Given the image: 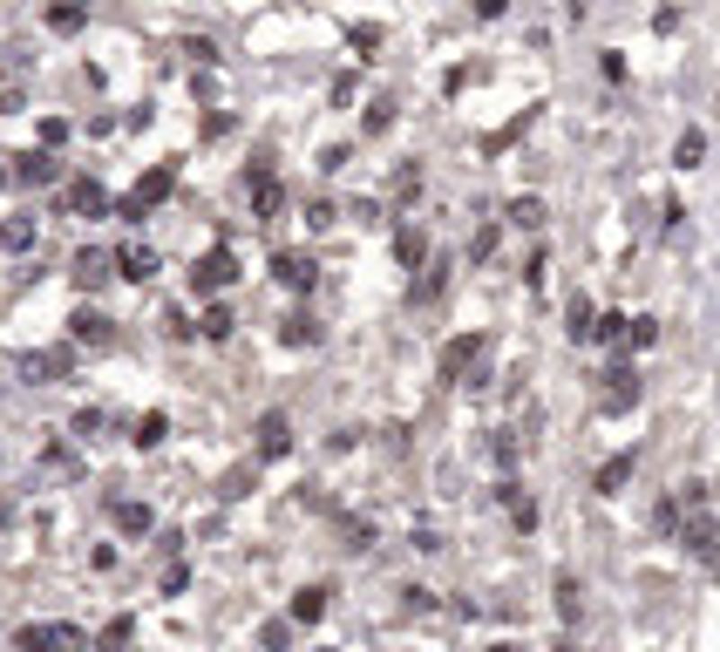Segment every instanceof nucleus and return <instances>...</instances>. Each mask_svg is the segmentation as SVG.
<instances>
[{
	"instance_id": "1",
	"label": "nucleus",
	"mask_w": 720,
	"mask_h": 652,
	"mask_svg": "<svg viewBox=\"0 0 720 652\" xmlns=\"http://www.w3.org/2000/svg\"><path fill=\"white\" fill-rule=\"evenodd\" d=\"M231 279H238V259H231L225 245H211L204 259H191V293H198V299H218Z\"/></svg>"
},
{
	"instance_id": "2",
	"label": "nucleus",
	"mask_w": 720,
	"mask_h": 652,
	"mask_svg": "<svg viewBox=\"0 0 720 652\" xmlns=\"http://www.w3.org/2000/svg\"><path fill=\"white\" fill-rule=\"evenodd\" d=\"M680 543H687L700 564H714V558H720V524H714V510H707V503H693V510H687V524H680Z\"/></svg>"
},
{
	"instance_id": "3",
	"label": "nucleus",
	"mask_w": 720,
	"mask_h": 652,
	"mask_svg": "<svg viewBox=\"0 0 720 652\" xmlns=\"http://www.w3.org/2000/svg\"><path fill=\"white\" fill-rule=\"evenodd\" d=\"M245 190H252V217H259V225H272V217L286 211V184L272 177V163H252Z\"/></svg>"
},
{
	"instance_id": "4",
	"label": "nucleus",
	"mask_w": 720,
	"mask_h": 652,
	"mask_svg": "<svg viewBox=\"0 0 720 652\" xmlns=\"http://www.w3.org/2000/svg\"><path fill=\"white\" fill-rule=\"evenodd\" d=\"M272 279L292 286V293H313V279H320V259H313V251H272Z\"/></svg>"
},
{
	"instance_id": "5",
	"label": "nucleus",
	"mask_w": 720,
	"mask_h": 652,
	"mask_svg": "<svg viewBox=\"0 0 720 652\" xmlns=\"http://www.w3.org/2000/svg\"><path fill=\"white\" fill-rule=\"evenodd\" d=\"M483 354H490V340H483V333H456V340L442 347V381H462Z\"/></svg>"
},
{
	"instance_id": "6",
	"label": "nucleus",
	"mask_w": 720,
	"mask_h": 652,
	"mask_svg": "<svg viewBox=\"0 0 720 652\" xmlns=\"http://www.w3.org/2000/svg\"><path fill=\"white\" fill-rule=\"evenodd\" d=\"M252 435H259V463H279V455H292V421L279 415V408H265Z\"/></svg>"
},
{
	"instance_id": "7",
	"label": "nucleus",
	"mask_w": 720,
	"mask_h": 652,
	"mask_svg": "<svg viewBox=\"0 0 720 652\" xmlns=\"http://www.w3.org/2000/svg\"><path fill=\"white\" fill-rule=\"evenodd\" d=\"M632 469H639V455H632V449H618L612 463H598L591 489H598V497H618V489H626V482H632Z\"/></svg>"
},
{
	"instance_id": "8",
	"label": "nucleus",
	"mask_w": 720,
	"mask_h": 652,
	"mask_svg": "<svg viewBox=\"0 0 720 652\" xmlns=\"http://www.w3.org/2000/svg\"><path fill=\"white\" fill-rule=\"evenodd\" d=\"M320 612H326V585H299L292 605H286V619L292 625H320Z\"/></svg>"
},
{
	"instance_id": "9",
	"label": "nucleus",
	"mask_w": 720,
	"mask_h": 652,
	"mask_svg": "<svg viewBox=\"0 0 720 652\" xmlns=\"http://www.w3.org/2000/svg\"><path fill=\"white\" fill-rule=\"evenodd\" d=\"M116 265H123L129 286H150V279H156V251H150V245H123V251H116Z\"/></svg>"
},
{
	"instance_id": "10",
	"label": "nucleus",
	"mask_w": 720,
	"mask_h": 652,
	"mask_svg": "<svg viewBox=\"0 0 720 652\" xmlns=\"http://www.w3.org/2000/svg\"><path fill=\"white\" fill-rule=\"evenodd\" d=\"M395 259L408 265V272H422V265H429V238L414 232V225H401V232H395Z\"/></svg>"
},
{
	"instance_id": "11",
	"label": "nucleus",
	"mask_w": 720,
	"mask_h": 652,
	"mask_svg": "<svg viewBox=\"0 0 720 652\" xmlns=\"http://www.w3.org/2000/svg\"><path fill=\"white\" fill-rule=\"evenodd\" d=\"M605 381H612V388H605V408H612V415H618V408H632V401H639V374H632V367H612Z\"/></svg>"
},
{
	"instance_id": "12",
	"label": "nucleus",
	"mask_w": 720,
	"mask_h": 652,
	"mask_svg": "<svg viewBox=\"0 0 720 652\" xmlns=\"http://www.w3.org/2000/svg\"><path fill=\"white\" fill-rule=\"evenodd\" d=\"M700 156H707V129H680V143H673V171H700Z\"/></svg>"
},
{
	"instance_id": "13",
	"label": "nucleus",
	"mask_w": 720,
	"mask_h": 652,
	"mask_svg": "<svg viewBox=\"0 0 720 652\" xmlns=\"http://www.w3.org/2000/svg\"><path fill=\"white\" fill-rule=\"evenodd\" d=\"M82 21H89V0H55V7H48V28L55 34H76Z\"/></svg>"
},
{
	"instance_id": "14",
	"label": "nucleus",
	"mask_w": 720,
	"mask_h": 652,
	"mask_svg": "<svg viewBox=\"0 0 720 652\" xmlns=\"http://www.w3.org/2000/svg\"><path fill=\"white\" fill-rule=\"evenodd\" d=\"M551 591H557V619L571 625V619H578V605H584V585H578L571 571H557V585H551Z\"/></svg>"
},
{
	"instance_id": "15",
	"label": "nucleus",
	"mask_w": 720,
	"mask_h": 652,
	"mask_svg": "<svg viewBox=\"0 0 720 652\" xmlns=\"http://www.w3.org/2000/svg\"><path fill=\"white\" fill-rule=\"evenodd\" d=\"M503 217L517 225V232H537V225H544V198H510Z\"/></svg>"
},
{
	"instance_id": "16",
	"label": "nucleus",
	"mask_w": 720,
	"mask_h": 652,
	"mask_svg": "<svg viewBox=\"0 0 720 652\" xmlns=\"http://www.w3.org/2000/svg\"><path fill=\"white\" fill-rule=\"evenodd\" d=\"M231 326H238V320H231V306H218V299H211L204 320H198V333H204V340H231Z\"/></svg>"
},
{
	"instance_id": "17",
	"label": "nucleus",
	"mask_w": 720,
	"mask_h": 652,
	"mask_svg": "<svg viewBox=\"0 0 720 652\" xmlns=\"http://www.w3.org/2000/svg\"><path fill=\"white\" fill-rule=\"evenodd\" d=\"M286 340H292V347H313V340H320V320H313V313H292V320H286Z\"/></svg>"
},
{
	"instance_id": "18",
	"label": "nucleus",
	"mask_w": 720,
	"mask_h": 652,
	"mask_svg": "<svg viewBox=\"0 0 720 652\" xmlns=\"http://www.w3.org/2000/svg\"><path fill=\"white\" fill-rule=\"evenodd\" d=\"M564 333H571V340H591V306H584V299H571V313H564Z\"/></svg>"
},
{
	"instance_id": "19",
	"label": "nucleus",
	"mask_w": 720,
	"mask_h": 652,
	"mask_svg": "<svg viewBox=\"0 0 720 652\" xmlns=\"http://www.w3.org/2000/svg\"><path fill=\"white\" fill-rule=\"evenodd\" d=\"M164 435H170V421H164V415H156V408H150V415L137 421V449H156Z\"/></svg>"
},
{
	"instance_id": "20",
	"label": "nucleus",
	"mask_w": 720,
	"mask_h": 652,
	"mask_svg": "<svg viewBox=\"0 0 720 652\" xmlns=\"http://www.w3.org/2000/svg\"><path fill=\"white\" fill-rule=\"evenodd\" d=\"M76 211H82V217H102V211H109L102 184H76Z\"/></svg>"
},
{
	"instance_id": "21",
	"label": "nucleus",
	"mask_w": 720,
	"mask_h": 652,
	"mask_svg": "<svg viewBox=\"0 0 720 652\" xmlns=\"http://www.w3.org/2000/svg\"><path fill=\"white\" fill-rule=\"evenodd\" d=\"M76 340H109V320L82 306V313H76Z\"/></svg>"
},
{
	"instance_id": "22",
	"label": "nucleus",
	"mask_w": 720,
	"mask_h": 652,
	"mask_svg": "<svg viewBox=\"0 0 720 652\" xmlns=\"http://www.w3.org/2000/svg\"><path fill=\"white\" fill-rule=\"evenodd\" d=\"M496 238H503V232H496V225H483V232H476V245H469V265H490V259H496Z\"/></svg>"
},
{
	"instance_id": "23",
	"label": "nucleus",
	"mask_w": 720,
	"mask_h": 652,
	"mask_svg": "<svg viewBox=\"0 0 720 652\" xmlns=\"http://www.w3.org/2000/svg\"><path fill=\"white\" fill-rule=\"evenodd\" d=\"M102 265H109V259H102V251H82V259H76V279H82V286H95V279H109Z\"/></svg>"
},
{
	"instance_id": "24",
	"label": "nucleus",
	"mask_w": 720,
	"mask_h": 652,
	"mask_svg": "<svg viewBox=\"0 0 720 652\" xmlns=\"http://www.w3.org/2000/svg\"><path fill=\"white\" fill-rule=\"evenodd\" d=\"M129 632H137V619H116V625H102V652H123V646H129Z\"/></svg>"
},
{
	"instance_id": "25",
	"label": "nucleus",
	"mask_w": 720,
	"mask_h": 652,
	"mask_svg": "<svg viewBox=\"0 0 720 652\" xmlns=\"http://www.w3.org/2000/svg\"><path fill=\"white\" fill-rule=\"evenodd\" d=\"M598 75H605V82H626V55H618V48H598Z\"/></svg>"
},
{
	"instance_id": "26",
	"label": "nucleus",
	"mask_w": 720,
	"mask_h": 652,
	"mask_svg": "<svg viewBox=\"0 0 720 652\" xmlns=\"http://www.w3.org/2000/svg\"><path fill=\"white\" fill-rule=\"evenodd\" d=\"M21 177H28V184H48V177H55V156H21Z\"/></svg>"
},
{
	"instance_id": "27",
	"label": "nucleus",
	"mask_w": 720,
	"mask_h": 652,
	"mask_svg": "<svg viewBox=\"0 0 720 652\" xmlns=\"http://www.w3.org/2000/svg\"><path fill=\"white\" fill-rule=\"evenodd\" d=\"M116 524L123 530H150V510H143V503H116Z\"/></svg>"
},
{
	"instance_id": "28",
	"label": "nucleus",
	"mask_w": 720,
	"mask_h": 652,
	"mask_svg": "<svg viewBox=\"0 0 720 652\" xmlns=\"http://www.w3.org/2000/svg\"><path fill=\"white\" fill-rule=\"evenodd\" d=\"M307 225H313V232H326V225H333V204L313 198V204H307Z\"/></svg>"
},
{
	"instance_id": "29",
	"label": "nucleus",
	"mask_w": 720,
	"mask_h": 652,
	"mask_svg": "<svg viewBox=\"0 0 720 652\" xmlns=\"http://www.w3.org/2000/svg\"><path fill=\"white\" fill-rule=\"evenodd\" d=\"M347 41H353V48H360V62H368V48H381V28H353V34H347Z\"/></svg>"
},
{
	"instance_id": "30",
	"label": "nucleus",
	"mask_w": 720,
	"mask_h": 652,
	"mask_svg": "<svg viewBox=\"0 0 720 652\" xmlns=\"http://www.w3.org/2000/svg\"><path fill=\"white\" fill-rule=\"evenodd\" d=\"M184 55H191V62H218V41H204V34H198V41H184Z\"/></svg>"
},
{
	"instance_id": "31",
	"label": "nucleus",
	"mask_w": 720,
	"mask_h": 652,
	"mask_svg": "<svg viewBox=\"0 0 720 652\" xmlns=\"http://www.w3.org/2000/svg\"><path fill=\"white\" fill-rule=\"evenodd\" d=\"M503 7L510 0H476V21H503Z\"/></svg>"
}]
</instances>
